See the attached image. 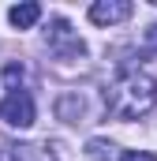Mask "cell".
<instances>
[{"label":"cell","instance_id":"obj_5","mask_svg":"<svg viewBox=\"0 0 157 161\" xmlns=\"http://www.w3.org/2000/svg\"><path fill=\"white\" fill-rule=\"evenodd\" d=\"M8 19H11V26H19V30H30V26L41 19V4H15V8L8 11Z\"/></svg>","mask_w":157,"mask_h":161},{"label":"cell","instance_id":"obj_6","mask_svg":"<svg viewBox=\"0 0 157 161\" xmlns=\"http://www.w3.org/2000/svg\"><path fill=\"white\" fill-rule=\"evenodd\" d=\"M11 161H60L49 146H34V142H19L11 146Z\"/></svg>","mask_w":157,"mask_h":161},{"label":"cell","instance_id":"obj_7","mask_svg":"<svg viewBox=\"0 0 157 161\" xmlns=\"http://www.w3.org/2000/svg\"><path fill=\"white\" fill-rule=\"evenodd\" d=\"M4 79L11 86V94H19V86H23V64H8L4 68Z\"/></svg>","mask_w":157,"mask_h":161},{"label":"cell","instance_id":"obj_9","mask_svg":"<svg viewBox=\"0 0 157 161\" xmlns=\"http://www.w3.org/2000/svg\"><path fill=\"white\" fill-rule=\"evenodd\" d=\"M120 161H157V158H154V154H146V150H127Z\"/></svg>","mask_w":157,"mask_h":161},{"label":"cell","instance_id":"obj_10","mask_svg":"<svg viewBox=\"0 0 157 161\" xmlns=\"http://www.w3.org/2000/svg\"><path fill=\"white\" fill-rule=\"evenodd\" d=\"M146 49L157 53V23H154V26H146Z\"/></svg>","mask_w":157,"mask_h":161},{"label":"cell","instance_id":"obj_1","mask_svg":"<svg viewBox=\"0 0 157 161\" xmlns=\"http://www.w3.org/2000/svg\"><path fill=\"white\" fill-rule=\"evenodd\" d=\"M105 105L120 120H138L157 105V82L154 75L138 71V68H120V75L105 90Z\"/></svg>","mask_w":157,"mask_h":161},{"label":"cell","instance_id":"obj_3","mask_svg":"<svg viewBox=\"0 0 157 161\" xmlns=\"http://www.w3.org/2000/svg\"><path fill=\"white\" fill-rule=\"evenodd\" d=\"M131 11H135V8H131L127 0H97V4L90 8V19H94L97 26H112V23H123Z\"/></svg>","mask_w":157,"mask_h":161},{"label":"cell","instance_id":"obj_11","mask_svg":"<svg viewBox=\"0 0 157 161\" xmlns=\"http://www.w3.org/2000/svg\"><path fill=\"white\" fill-rule=\"evenodd\" d=\"M105 150H109L105 142H90V158L94 161H105Z\"/></svg>","mask_w":157,"mask_h":161},{"label":"cell","instance_id":"obj_4","mask_svg":"<svg viewBox=\"0 0 157 161\" xmlns=\"http://www.w3.org/2000/svg\"><path fill=\"white\" fill-rule=\"evenodd\" d=\"M49 45H68L71 53H86V45L71 34V26H68V19H52V30H49Z\"/></svg>","mask_w":157,"mask_h":161},{"label":"cell","instance_id":"obj_2","mask_svg":"<svg viewBox=\"0 0 157 161\" xmlns=\"http://www.w3.org/2000/svg\"><path fill=\"white\" fill-rule=\"evenodd\" d=\"M0 120L8 124V127H30V124H34V97H30L26 90L8 94V97L0 101Z\"/></svg>","mask_w":157,"mask_h":161},{"label":"cell","instance_id":"obj_8","mask_svg":"<svg viewBox=\"0 0 157 161\" xmlns=\"http://www.w3.org/2000/svg\"><path fill=\"white\" fill-rule=\"evenodd\" d=\"M78 113H82V101H78V97H64V101H60V116H64V120H71Z\"/></svg>","mask_w":157,"mask_h":161}]
</instances>
